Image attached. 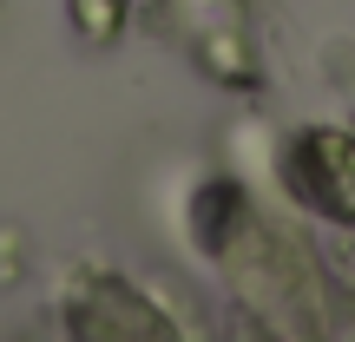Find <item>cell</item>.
Listing matches in <instances>:
<instances>
[{
	"label": "cell",
	"instance_id": "obj_6",
	"mask_svg": "<svg viewBox=\"0 0 355 342\" xmlns=\"http://www.w3.org/2000/svg\"><path fill=\"white\" fill-rule=\"evenodd\" d=\"M329 257H336V277H349V283H355V243H349V230L329 243Z\"/></svg>",
	"mask_w": 355,
	"mask_h": 342
},
{
	"label": "cell",
	"instance_id": "obj_4",
	"mask_svg": "<svg viewBox=\"0 0 355 342\" xmlns=\"http://www.w3.org/2000/svg\"><path fill=\"white\" fill-rule=\"evenodd\" d=\"M198 66L217 79V86H230V92H257V79H263L257 46L237 33V26H211V33L198 40Z\"/></svg>",
	"mask_w": 355,
	"mask_h": 342
},
{
	"label": "cell",
	"instance_id": "obj_1",
	"mask_svg": "<svg viewBox=\"0 0 355 342\" xmlns=\"http://www.w3.org/2000/svg\"><path fill=\"white\" fill-rule=\"evenodd\" d=\"M277 178L290 204L329 217L336 230H355V132L349 126H303L283 139Z\"/></svg>",
	"mask_w": 355,
	"mask_h": 342
},
{
	"label": "cell",
	"instance_id": "obj_3",
	"mask_svg": "<svg viewBox=\"0 0 355 342\" xmlns=\"http://www.w3.org/2000/svg\"><path fill=\"white\" fill-rule=\"evenodd\" d=\"M250 217H257V198L237 185V178H204V185L191 191L184 224H191V243H198L204 257H217L243 224H250Z\"/></svg>",
	"mask_w": 355,
	"mask_h": 342
},
{
	"label": "cell",
	"instance_id": "obj_2",
	"mask_svg": "<svg viewBox=\"0 0 355 342\" xmlns=\"http://www.w3.org/2000/svg\"><path fill=\"white\" fill-rule=\"evenodd\" d=\"M60 330L79 342H139V336L165 342V336H178V323L139 283L112 277V270H73V283L60 296Z\"/></svg>",
	"mask_w": 355,
	"mask_h": 342
},
{
	"label": "cell",
	"instance_id": "obj_5",
	"mask_svg": "<svg viewBox=\"0 0 355 342\" xmlns=\"http://www.w3.org/2000/svg\"><path fill=\"white\" fill-rule=\"evenodd\" d=\"M66 26L79 33V46L112 53L132 26V0H66Z\"/></svg>",
	"mask_w": 355,
	"mask_h": 342
}]
</instances>
